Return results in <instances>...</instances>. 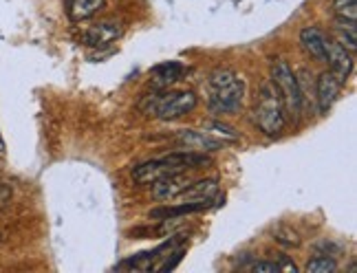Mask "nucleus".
I'll use <instances>...</instances> for the list:
<instances>
[{
    "instance_id": "nucleus-1",
    "label": "nucleus",
    "mask_w": 357,
    "mask_h": 273,
    "mask_svg": "<svg viewBox=\"0 0 357 273\" xmlns=\"http://www.w3.org/2000/svg\"><path fill=\"white\" fill-rule=\"evenodd\" d=\"M245 98V81L231 68H214L208 77V104L214 113H238Z\"/></svg>"
},
{
    "instance_id": "nucleus-2",
    "label": "nucleus",
    "mask_w": 357,
    "mask_h": 273,
    "mask_svg": "<svg viewBox=\"0 0 357 273\" xmlns=\"http://www.w3.org/2000/svg\"><path fill=\"white\" fill-rule=\"evenodd\" d=\"M205 163H210V159L203 153H190V150H183V153H172L161 159H153V161L142 163V166H137L132 170V179H135V183H155L157 179H161V176L195 170L199 166H205Z\"/></svg>"
},
{
    "instance_id": "nucleus-3",
    "label": "nucleus",
    "mask_w": 357,
    "mask_h": 273,
    "mask_svg": "<svg viewBox=\"0 0 357 273\" xmlns=\"http://www.w3.org/2000/svg\"><path fill=\"white\" fill-rule=\"evenodd\" d=\"M271 86L276 91L284 119L296 121L302 115V91H300V81L296 77V73L291 71V66L287 64L284 60H273L271 62Z\"/></svg>"
},
{
    "instance_id": "nucleus-4",
    "label": "nucleus",
    "mask_w": 357,
    "mask_h": 273,
    "mask_svg": "<svg viewBox=\"0 0 357 273\" xmlns=\"http://www.w3.org/2000/svg\"><path fill=\"white\" fill-rule=\"evenodd\" d=\"M199 104L197 93L192 91H174V93H157V95H148V98L139 104V108L150 115V117H159L163 121H174L178 117H183L192 113Z\"/></svg>"
},
{
    "instance_id": "nucleus-5",
    "label": "nucleus",
    "mask_w": 357,
    "mask_h": 273,
    "mask_svg": "<svg viewBox=\"0 0 357 273\" xmlns=\"http://www.w3.org/2000/svg\"><path fill=\"white\" fill-rule=\"evenodd\" d=\"M254 124L258 126L260 132L267 134V136H280L284 126H287L280 100H278V95L271 84L260 86L258 100L254 106Z\"/></svg>"
},
{
    "instance_id": "nucleus-6",
    "label": "nucleus",
    "mask_w": 357,
    "mask_h": 273,
    "mask_svg": "<svg viewBox=\"0 0 357 273\" xmlns=\"http://www.w3.org/2000/svg\"><path fill=\"white\" fill-rule=\"evenodd\" d=\"M326 62L331 66V73L342 86L347 84V79L353 73V58L347 47H342L337 40L326 38Z\"/></svg>"
},
{
    "instance_id": "nucleus-7",
    "label": "nucleus",
    "mask_w": 357,
    "mask_h": 273,
    "mask_svg": "<svg viewBox=\"0 0 357 273\" xmlns=\"http://www.w3.org/2000/svg\"><path fill=\"white\" fill-rule=\"evenodd\" d=\"M121 33H123V26L119 20H102V22L91 24L89 29L82 33V40H84L86 47L102 49V47H108L111 42H115Z\"/></svg>"
},
{
    "instance_id": "nucleus-8",
    "label": "nucleus",
    "mask_w": 357,
    "mask_h": 273,
    "mask_svg": "<svg viewBox=\"0 0 357 273\" xmlns=\"http://www.w3.org/2000/svg\"><path fill=\"white\" fill-rule=\"evenodd\" d=\"M190 183H192V179L188 176V170L185 172H174V174H168V176H161V179H157L153 183V198L155 201L176 198Z\"/></svg>"
},
{
    "instance_id": "nucleus-9",
    "label": "nucleus",
    "mask_w": 357,
    "mask_h": 273,
    "mask_svg": "<svg viewBox=\"0 0 357 273\" xmlns=\"http://www.w3.org/2000/svg\"><path fill=\"white\" fill-rule=\"evenodd\" d=\"M176 143L181 146L183 150H190V153H216L225 146L223 139H214L212 134H205V132H197V130H183L178 132L176 136Z\"/></svg>"
},
{
    "instance_id": "nucleus-10",
    "label": "nucleus",
    "mask_w": 357,
    "mask_h": 273,
    "mask_svg": "<svg viewBox=\"0 0 357 273\" xmlns=\"http://www.w3.org/2000/svg\"><path fill=\"white\" fill-rule=\"evenodd\" d=\"M300 45L313 60L326 62V36L318 26H305V29L300 31Z\"/></svg>"
},
{
    "instance_id": "nucleus-11",
    "label": "nucleus",
    "mask_w": 357,
    "mask_h": 273,
    "mask_svg": "<svg viewBox=\"0 0 357 273\" xmlns=\"http://www.w3.org/2000/svg\"><path fill=\"white\" fill-rule=\"evenodd\" d=\"M340 88H342V84L335 79V75L331 71L320 75V79H318V108H320L322 115H326L328 111H331V106L335 104L337 95H340Z\"/></svg>"
},
{
    "instance_id": "nucleus-12",
    "label": "nucleus",
    "mask_w": 357,
    "mask_h": 273,
    "mask_svg": "<svg viewBox=\"0 0 357 273\" xmlns=\"http://www.w3.org/2000/svg\"><path fill=\"white\" fill-rule=\"evenodd\" d=\"M212 201H188V203H181V205H174V208H159V210H153L150 212V218H155V221H168V218H181V216H188V214H197V212H203L210 208Z\"/></svg>"
},
{
    "instance_id": "nucleus-13",
    "label": "nucleus",
    "mask_w": 357,
    "mask_h": 273,
    "mask_svg": "<svg viewBox=\"0 0 357 273\" xmlns=\"http://www.w3.org/2000/svg\"><path fill=\"white\" fill-rule=\"evenodd\" d=\"M104 3L106 0H66L68 18H71L73 22L89 20L104 7Z\"/></svg>"
},
{
    "instance_id": "nucleus-14",
    "label": "nucleus",
    "mask_w": 357,
    "mask_h": 273,
    "mask_svg": "<svg viewBox=\"0 0 357 273\" xmlns=\"http://www.w3.org/2000/svg\"><path fill=\"white\" fill-rule=\"evenodd\" d=\"M216 189H218L216 179H203L197 183H190L176 198H181V201H212Z\"/></svg>"
},
{
    "instance_id": "nucleus-15",
    "label": "nucleus",
    "mask_w": 357,
    "mask_h": 273,
    "mask_svg": "<svg viewBox=\"0 0 357 273\" xmlns=\"http://www.w3.org/2000/svg\"><path fill=\"white\" fill-rule=\"evenodd\" d=\"M150 75L155 77V81L159 86H168L172 81H178L185 75V66L181 62H163L159 66H155Z\"/></svg>"
},
{
    "instance_id": "nucleus-16",
    "label": "nucleus",
    "mask_w": 357,
    "mask_h": 273,
    "mask_svg": "<svg viewBox=\"0 0 357 273\" xmlns=\"http://www.w3.org/2000/svg\"><path fill=\"white\" fill-rule=\"evenodd\" d=\"M335 33H337V42L342 47H347L349 51H355V20H342L337 18V26H335Z\"/></svg>"
},
{
    "instance_id": "nucleus-17",
    "label": "nucleus",
    "mask_w": 357,
    "mask_h": 273,
    "mask_svg": "<svg viewBox=\"0 0 357 273\" xmlns=\"http://www.w3.org/2000/svg\"><path fill=\"white\" fill-rule=\"evenodd\" d=\"M307 273H335L337 271V263L331 256H315L313 260L307 263L305 267Z\"/></svg>"
},
{
    "instance_id": "nucleus-18",
    "label": "nucleus",
    "mask_w": 357,
    "mask_h": 273,
    "mask_svg": "<svg viewBox=\"0 0 357 273\" xmlns=\"http://www.w3.org/2000/svg\"><path fill=\"white\" fill-rule=\"evenodd\" d=\"M333 13L342 20H355L357 16V3L355 0H335L333 3Z\"/></svg>"
},
{
    "instance_id": "nucleus-19",
    "label": "nucleus",
    "mask_w": 357,
    "mask_h": 273,
    "mask_svg": "<svg viewBox=\"0 0 357 273\" xmlns=\"http://www.w3.org/2000/svg\"><path fill=\"white\" fill-rule=\"evenodd\" d=\"M252 271L254 273H280V267H278V263L260 260V263H254L252 265Z\"/></svg>"
},
{
    "instance_id": "nucleus-20",
    "label": "nucleus",
    "mask_w": 357,
    "mask_h": 273,
    "mask_svg": "<svg viewBox=\"0 0 357 273\" xmlns=\"http://www.w3.org/2000/svg\"><path fill=\"white\" fill-rule=\"evenodd\" d=\"M278 267H280V271H291V273H296V271H298V267H296V265L289 260V258H287V256H282V258H280V265H278Z\"/></svg>"
}]
</instances>
